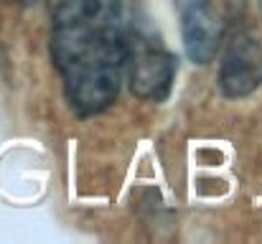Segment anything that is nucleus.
Segmentation results:
<instances>
[{
    "label": "nucleus",
    "mask_w": 262,
    "mask_h": 244,
    "mask_svg": "<svg viewBox=\"0 0 262 244\" xmlns=\"http://www.w3.org/2000/svg\"><path fill=\"white\" fill-rule=\"evenodd\" d=\"M181 18L183 51L191 64L206 66L219 54L227 38V20L216 10L214 0H176Z\"/></svg>",
    "instance_id": "20e7f679"
},
{
    "label": "nucleus",
    "mask_w": 262,
    "mask_h": 244,
    "mask_svg": "<svg viewBox=\"0 0 262 244\" xmlns=\"http://www.w3.org/2000/svg\"><path fill=\"white\" fill-rule=\"evenodd\" d=\"M130 26L133 0H59L54 8L49 54L77 117H94L115 104L125 81Z\"/></svg>",
    "instance_id": "f257e3e1"
},
{
    "label": "nucleus",
    "mask_w": 262,
    "mask_h": 244,
    "mask_svg": "<svg viewBox=\"0 0 262 244\" xmlns=\"http://www.w3.org/2000/svg\"><path fill=\"white\" fill-rule=\"evenodd\" d=\"M178 61L148 28L133 20L125 43L122 77L130 92L143 102H166L176 81Z\"/></svg>",
    "instance_id": "f03ea898"
},
{
    "label": "nucleus",
    "mask_w": 262,
    "mask_h": 244,
    "mask_svg": "<svg viewBox=\"0 0 262 244\" xmlns=\"http://www.w3.org/2000/svg\"><path fill=\"white\" fill-rule=\"evenodd\" d=\"M227 41V38H224ZM262 86V36L239 28L224 49L219 64V89L227 99H245Z\"/></svg>",
    "instance_id": "7ed1b4c3"
}]
</instances>
